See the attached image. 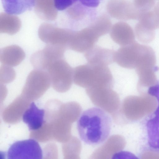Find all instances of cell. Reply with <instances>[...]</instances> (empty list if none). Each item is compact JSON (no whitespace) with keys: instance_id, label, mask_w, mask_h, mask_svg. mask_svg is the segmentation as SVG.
<instances>
[{"instance_id":"6da1fadb","label":"cell","mask_w":159,"mask_h":159,"mask_svg":"<svg viewBox=\"0 0 159 159\" xmlns=\"http://www.w3.org/2000/svg\"><path fill=\"white\" fill-rule=\"evenodd\" d=\"M111 125L110 115L102 109L93 107L81 114L77 122V128L83 142L95 146L102 143L107 139Z\"/></svg>"},{"instance_id":"7a4b0ae2","label":"cell","mask_w":159,"mask_h":159,"mask_svg":"<svg viewBox=\"0 0 159 159\" xmlns=\"http://www.w3.org/2000/svg\"><path fill=\"white\" fill-rule=\"evenodd\" d=\"M147 50V45L135 41L121 46L115 55V62L120 66L132 69L139 67L142 63Z\"/></svg>"},{"instance_id":"3957f363","label":"cell","mask_w":159,"mask_h":159,"mask_svg":"<svg viewBox=\"0 0 159 159\" xmlns=\"http://www.w3.org/2000/svg\"><path fill=\"white\" fill-rule=\"evenodd\" d=\"M53 87L60 91L67 90L73 81V69L64 58L51 64L47 69Z\"/></svg>"},{"instance_id":"277c9868","label":"cell","mask_w":159,"mask_h":159,"mask_svg":"<svg viewBox=\"0 0 159 159\" xmlns=\"http://www.w3.org/2000/svg\"><path fill=\"white\" fill-rule=\"evenodd\" d=\"M67 48L62 46L47 44L42 50L34 53L30 62L35 69L47 71L50 65L55 61L64 58Z\"/></svg>"},{"instance_id":"5b68a950","label":"cell","mask_w":159,"mask_h":159,"mask_svg":"<svg viewBox=\"0 0 159 159\" xmlns=\"http://www.w3.org/2000/svg\"><path fill=\"white\" fill-rule=\"evenodd\" d=\"M43 152L38 143L33 139L17 141L12 144L7 153V158L42 159Z\"/></svg>"},{"instance_id":"8992f818","label":"cell","mask_w":159,"mask_h":159,"mask_svg":"<svg viewBox=\"0 0 159 159\" xmlns=\"http://www.w3.org/2000/svg\"><path fill=\"white\" fill-rule=\"evenodd\" d=\"M51 84L50 78L47 72L35 69L28 75L23 92L28 94H40L49 87Z\"/></svg>"},{"instance_id":"52a82bcc","label":"cell","mask_w":159,"mask_h":159,"mask_svg":"<svg viewBox=\"0 0 159 159\" xmlns=\"http://www.w3.org/2000/svg\"><path fill=\"white\" fill-rule=\"evenodd\" d=\"M107 8L110 15L121 20L138 19L141 14L133 3L127 0H111Z\"/></svg>"},{"instance_id":"ba28073f","label":"cell","mask_w":159,"mask_h":159,"mask_svg":"<svg viewBox=\"0 0 159 159\" xmlns=\"http://www.w3.org/2000/svg\"><path fill=\"white\" fill-rule=\"evenodd\" d=\"M74 31L52 27L43 26L39 31V38L47 44L59 45L68 49Z\"/></svg>"},{"instance_id":"9c48e42d","label":"cell","mask_w":159,"mask_h":159,"mask_svg":"<svg viewBox=\"0 0 159 159\" xmlns=\"http://www.w3.org/2000/svg\"><path fill=\"white\" fill-rule=\"evenodd\" d=\"M98 39L89 28L74 31L70 40L68 49L75 52H85L95 45Z\"/></svg>"},{"instance_id":"30bf717a","label":"cell","mask_w":159,"mask_h":159,"mask_svg":"<svg viewBox=\"0 0 159 159\" xmlns=\"http://www.w3.org/2000/svg\"><path fill=\"white\" fill-rule=\"evenodd\" d=\"M115 53L112 49L95 45L84 52V55L90 64L108 66L115 62Z\"/></svg>"},{"instance_id":"8fae6325","label":"cell","mask_w":159,"mask_h":159,"mask_svg":"<svg viewBox=\"0 0 159 159\" xmlns=\"http://www.w3.org/2000/svg\"><path fill=\"white\" fill-rule=\"evenodd\" d=\"M110 31L112 40L121 46L129 45L136 41L134 30L129 25L125 22L115 24L111 27Z\"/></svg>"},{"instance_id":"7c38bea8","label":"cell","mask_w":159,"mask_h":159,"mask_svg":"<svg viewBox=\"0 0 159 159\" xmlns=\"http://www.w3.org/2000/svg\"><path fill=\"white\" fill-rule=\"evenodd\" d=\"M25 56L24 51L19 46H8L1 49L0 61L2 64L14 67L22 62Z\"/></svg>"},{"instance_id":"4fadbf2b","label":"cell","mask_w":159,"mask_h":159,"mask_svg":"<svg viewBox=\"0 0 159 159\" xmlns=\"http://www.w3.org/2000/svg\"><path fill=\"white\" fill-rule=\"evenodd\" d=\"M73 81L79 86L88 88L92 85L94 80L93 66L87 63L77 66L73 69Z\"/></svg>"},{"instance_id":"5bb4252c","label":"cell","mask_w":159,"mask_h":159,"mask_svg":"<svg viewBox=\"0 0 159 159\" xmlns=\"http://www.w3.org/2000/svg\"><path fill=\"white\" fill-rule=\"evenodd\" d=\"M44 110L39 108L34 103L32 102L24 112L22 119L30 130H36L43 125L44 121Z\"/></svg>"},{"instance_id":"9a60e30c","label":"cell","mask_w":159,"mask_h":159,"mask_svg":"<svg viewBox=\"0 0 159 159\" xmlns=\"http://www.w3.org/2000/svg\"><path fill=\"white\" fill-rule=\"evenodd\" d=\"M36 0H1L3 8L7 13L19 15L31 10Z\"/></svg>"},{"instance_id":"2e32d148","label":"cell","mask_w":159,"mask_h":159,"mask_svg":"<svg viewBox=\"0 0 159 159\" xmlns=\"http://www.w3.org/2000/svg\"><path fill=\"white\" fill-rule=\"evenodd\" d=\"M155 69L151 68L135 69L139 77L138 87H148L149 88L157 84V77L154 72Z\"/></svg>"},{"instance_id":"e0dca14e","label":"cell","mask_w":159,"mask_h":159,"mask_svg":"<svg viewBox=\"0 0 159 159\" xmlns=\"http://www.w3.org/2000/svg\"><path fill=\"white\" fill-rule=\"evenodd\" d=\"M138 20L139 23L150 30H154L159 28V18L153 11L142 13Z\"/></svg>"},{"instance_id":"ac0fdd59","label":"cell","mask_w":159,"mask_h":159,"mask_svg":"<svg viewBox=\"0 0 159 159\" xmlns=\"http://www.w3.org/2000/svg\"><path fill=\"white\" fill-rule=\"evenodd\" d=\"M135 33L137 39L142 43H149L155 38L154 30L145 27L139 22L135 26Z\"/></svg>"},{"instance_id":"d6986e66","label":"cell","mask_w":159,"mask_h":159,"mask_svg":"<svg viewBox=\"0 0 159 159\" xmlns=\"http://www.w3.org/2000/svg\"><path fill=\"white\" fill-rule=\"evenodd\" d=\"M16 73L12 67L2 64L0 67V82L2 84L12 82L15 78Z\"/></svg>"},{"instance_id":"ffe728a7","label":"cell","mask_w":159,"mask_h":159,"mask_svg":"<svg viewBox=\"0 0 159 159\" xmlns=\"http://www.w3.org/2000/svg\"><path fill=\"white\" fill-rule=\"evenodd\" d=\"M133 3L136 9L142 14L150 10L154 6L155 0H133Z\"/></svg>"},{"instance_id":"44dd1931","label":"cell","mask_w":159,"mask_h":159,"mask_svg":"<svg viewBox=\"0 0 159 159\" xmlns=\"http://www.w3.org/2000/svg\"><path fill=\"white\" fill-rule=\"evenodd\" d=\"M153 11L159 18V2L155 6Z\"/></svg>"}]
</instances>
